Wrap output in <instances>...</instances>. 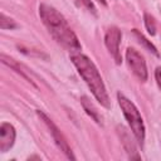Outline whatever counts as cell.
Instances as JSON below:
<instances>
[{"label":"cell","mask_w":161,"mask_h":161,"mask_svg":"<svg viewBox=\"0 0 161 161\" xmlns=\"http://www.w3.org/2000/svg\"><path fill=\"white\" fill-rule=\"evenodd\" d=\"M155 78H156V82H157L158 88L161 89V67L156 68V70H155Z\"/></svg>","instance_id":"cell-14"},{"label":"cell","mask_w":161,"mask_h":161,"mask_svg":"<svg viewBox=\"0 0 161 161\" xmlns=\"http://www.w3.org/2000/svg\"><path fill=\"white\" fill-rule=\"evenodd\" d=\"M77 3H78L79 5H83V6H84L88 11H91L92 14L97 15V9H96L94 4L92 3V0H77Z\"/></svg>","instance_id":"cell-13"},{"label":"cell","mask_w":161,"mask_h":161,"mask_svg":"<svg viewBox=\"0 0 161 161\" xmlns=\"http://www.w3.org/2000/svg\"><path fill=\"white\" fill-rule=\"evenodd\" d=\"M39 16L50 33V35L63 47L69 50H80L82 45L74 34V31L68 25L65 18L53 6L47 4H40L39 6Z\"/></svg>","instance_id":"cell-1"},{"label":"cell","mask_w":161,"mask_h":161,"mask_svg":"<svg viewBox=\"0 0 161 161\" xmlns=\"http://www.w3.org/2000/svg\"><path fill=\"white\" fill-rule=\"evenodd\" d=\"M126 60L128 64V68L131 72L141 80H147V67L143 57L135 49V48H127L126 50Z\"/></svg>","instance_id":"cell-5"},{"label":"cell","mask_w":161,"mask_h":161,"mask_svg":"<svg viewBox=\"0 0 161 161\" xmlns=\"http://www.w3.org/2000/svg\"><path fill=\"white\" fill-rule=\"evenodd\" d=\"M143 19H145V25H146V29H147V31H148L151 35H155V34H156V24H155V20H153V18H152L150 14L145 13V15H143Z\"/></svg>","instance_id":"cell-12"},{"label":"cell","mask_w":161,"mask_h":161,"mask_svg":"<svg viewBox=\"0 0 161 161\" xmlns=\"http://www.w3.org/2000/svg\"><path fill=\"white\" fill-rule=\"evenodd\" d=\"M16 26H18V24L13 19L8 18L4 13H1V15H0V28L3 30H5V29H14Z\"/></svg>","instance_id":"cell-11"},{"label":"cell","mask_w":161,"mask_h":161,"mask_svg":"<svg viewBox=\"0 0 161 161\" xmlns=\"http://www.w3.org/2000/svg\"><path fill=\"white\" fill-rule=\"evenodd\" d=\"M36 114L39 116V118H40V119L47 125V127L49 128V131H50V133H52V136H53V140H54V142L57 143V146L59 147V150H60L68 158L75 160V156L73 155V152H72V150H70V147H69V145H68L65 137L63 136V133L60 132V130L57 127V125H55L44 112L36 111Z\"/></svg>","instance_id":"cell-4"},{"label":"cell","mask_w":161,"mask_h":161,"mask_svg":"<svg viewBox=\"0 0 161 161\" xmlns=\"http://www.w3.org/2000/svg\"><path fill=\"white\" fill-rule=\"evenodd\" d=\"M70 60L74 64V67L77 68L80 77L87 83V86L91 89L94 98L103 107L109 108L111 107V101H109V97L107 94V91H106L104 83L102 80V77H101L97 67L94 65V63L82 53L70 54Z\"/></svg>","instance_id":"cell-2"},{"label":"cell","mask_w":161,"mask_h":161,"mask_svg":"<svg viewBox=\"0 0 161 161\" xmlns=\"http://www.w3.org/2000/svg\"><path fill=\"white\" fill-rule=\"evenodd\" d=\"M97 1H98L99 4H102L103 6H106V5H107V1H106V0H97Z\"/></svg>","instance_id":"cell-15"},{"label":"cell","mask_w":161,"mask_h":161,"mask_svg":"<svg viewBox=\"0 0 161 161\" xmlns=\"http://www.w3.org/2000/svg\"><path fill=\"white\" fill-rule=\"evenodd\" d=\"M117 99H118V104L123 112V116L126 117V119L132 130V133L135 135L136 140L138 141V143L142 147L143 141H145V125H143L142 117L140 114V111L133 104V102H131L126 96H123L119 92L117 93Z\"/></svg>","instance_id":"cell-3"},{"label":"cell","mask_w":161,"mask_h":161,"mask_svg":"<svg viewBox=\"0 0 161 161\" xmlns=\"http://www.w3.org/2000/svg\"><path fill=\"white\" fill-rule=\"evenodd\" d=\"M117 133L122 141V145L123 147L126 148L127 153L130 155L131 158H140V156L137 155V151H136V146H135V142L131 138V135L128 133V131L122 126V125H118L117 126Z\"/></svg>","instance_id":"cell-8"},{"label":"cell","mask_w":161,"mask_h":161,"mask_svg":"<svg viewBox=\"0 0 161 161\" xmlns=\"http://www.w3.org/2000/svg\"><path fill=\"white\" fill-rule=\"evenodd\" d=\"M80 103H82L83 109L86 111V113H87L93 121H96L98 125H102V117L99 116V113H98L97 108L94 107V104H93L86 96H83V97L80 98Z\"/></svg>","instance_id":"cell-9"},{"label":"cell","mask_w":161,"mask_h":161,"mask_svg":"<svg viewBox=\"0 0 161 161\" xmlns=\"http://www.w3.org/2000/svg\"><path fill=\"white\" fill-rule=\"evenodd\" d=\"M15 128L10 123H1L0 126V151L6 152L9 151L15 141Z\"/></svg>","instance_id":"cell-7"},{"label":"cell","mask_w":161,"mask_h":161,"mask_svg":"<svg viewBox=\"0 0 161 161\" xmlns=\"http://www.w3.org/2000/svg\"><path fill=\"white\" fill-rule=\"evenodd\" d=\"M119 43H121V30L116 26H111L104 35V44L109 52V54L113 57L114 62L117 64H121L122 57L119 50Z\"/></svg>","instance_id":"cell-6"},{"label":"cell","mask_w":161,"mask_h":161,"mask_svg":"<svg viewBox=\"0 0 161 161\" xmlns=\"http://www.w3.org/2000/svg\"><path fill=\"white\" fill-rule=\"evenodd\" d=\"M132 33H133V35H135V36L138 39V42H140L141 44H143V47H145L147 50L152 52V53H153L156 57H158V55H160V54H158V52H157V49H156V47H155V45H153V44H152L150 40H147V39L143 36V34H141V33H140L137 29H133V30H132Z\"/></svg>","instance_id":"cell-10"}]
</instances>
